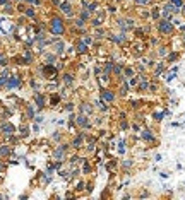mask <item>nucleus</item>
Here are the masks:
<instances>
[{
	"label": "nucleus",
	"instance_id": "1",
	"mask_svg": "<svg viewBox=\"0 0 185 200\" xmlns=\"http://www.w3.org/2000/svg\"><path fill=\"white\" fill-rule=\"evenodd\" d=\"M52 33L53 34H64L65 33V26L62 22V19H58V17L52 19Z\"/></svg>",
	"mask_w": 185,
	"mask_h": 200
},
{
	"label": "nucleus",
	"instance_id": "2",
	"mask_svg": "<svg viewBox=\"0 0 185 200\" xmlns=\"http://www.w3.org/2000/svg\"><path fill=\"white\" fill-rule=\"evenodd\" d=\"M158 29H159L161 34H171L173 33V22H170L168 19H161L159 24H158Z\"/></svg>",
	"mask_w": 185,
	"mask_h": 200
},
{
	"label": "nucleus",
	"instance_id": "3",
	"mask_svg": "<svg viewBox=\"0 0 185 200\" xmlns=\"http://www.w3.org/2000/svg\"><path fill=\"white\" fill-rule=\"evenodd\" d=\"M101 99L106 101V103H112L115 99V92H112L110 89H101Z\"/></svg>",
	"mask_w": 185,
	"mask_h": 200
},
{
	"label": "nucleus",
	"instance_id": "4",
	"mask_svg": "<svg viewBox=\"0 0 185 200\" xmlns=\"http://www.w3.org/2000/svg\"><path fill=\"white\" fill-rule=\"evenodd\" d=\"M76 123L79 125V127H89V120H88V116H86V115H79V116H77Z\"/></svg>",
	"mask_w": 185,
	"mask_h": 200
},
{
	"label": "nucleus",
	"instance_id": "5",
	"mask_svg": "<svg viewBox=\"0 0 185 200\" xmlns=\"http://www.w3.org/2000/svg\"><path fill=\"white\" fill-rule=\"evenodd\" d=\"M142 139L148 140V142H153V140H154V135H153V132H151V130H142Z\"/></svg>",
	"mask_w": 185,
	"mask_h": 200
},
{
	"label": "nucleus",
	"instance_id": "6",
	"mask_svg": "<svg viewBox=\"0 0 185 200\" xmlns=\"http://www.w3.org/2000/svg\"><path fill=\"white\" fill-rule=\"evenodd\" d=\"M45 74L50 77V79H53V75L57 74V68L52 67V65H48V67H45Z\"/></svg>",
	"mask_w": 185,
	"mask_h": 200
},
{
	"label": "nucleus",
	"instance_id": "7",
	"mask_svg": "<svg viewBox=\"0 0 185 200\" xmlns=\"http://www.w3.org/2000/svg\"><path fill=\"white\" fill-rule=\"evenodd\" d=\"M62 79H64V84L65 86H70L74 82V75L72 74H64V75H62Z\"/></svg>",
	"mask_w": 185,
	"mask_h": 200
},
{
	"label": "nucleus",
	"instance_id": "8",
	"mask_svg": "<svg viewBox=\"0 0 185 200\" xmlns=\"http://www.w3.org/2000/svg\"><path fill=\"white\" fill-rule=\"evenodd\" d=\"M34 103H36L38 108H43L45 106V98L41 96V94H36V96H34Z\"/></svg>",
	"mask_w": 185,
	"mask_h": 200
},
{
	"label": "nucleus",
	"instance_id": "9",
	"mask_svg": "<svg viewBox=\"0 0 185 200\" xmlns=\"http://www.w3.org/2000/svg\"><path fill=\"white\" fill-rule=\"evenodd\" d=\"M19 84H21V79H19V77H14V79H10L7 82V87L12 89V87H16V86H19Z\"/></svg>",
	"mask_w": 185,
	"mask_h": 200
},
{
	"label": "nucleus",
	"instance_id": "10",
	"mask_svg": "<svg viewBox=\"0 0 185 200\" xmlns=\"http://www.w3.org/2000/svg\"><path fill=\"white\" fill-rule=\"evenodd\" d=\"M112 41H115V43H124L125 41V34L124 33H120V34H115V36H112Z\"/></svg>",
	"mask_w": 185,
	"mask_h": 200
},
{
	"label": "nucleus",
	"instance_id": "11",
	"mask_svg": "<svg viewBox=\"0 0 185 200\" xmlns=\"http://www.w3.org/2000/svg\"><path fill=\"white\" fill-rule=\"evenodd\" d=\"M76 48H77V53H86V52H88V44L81 41V43L76 44Z\"/></svg>",
	"mask_w": 185,
	"mask_h": 200
},
{
	"label": "nucleus",
	"instance_id": "12",
	"mask_svg": "<svg viewBox=\"0 0 185 200\" xmlns=\"http://www.w3.org/2000/svg\"><path fill=\"white\" fill-rule=\"evenodd\" d=\"M60 10L64 14H72V7H70V4H60Z\"/></svg>",
	"mask_w": 185,
	"mask_h": 200
},
{
	"label": "nucleus",
	"instance_id": "13",
	"mask_svg": "<svg viewBox=\"0 0 185 200\" xmlns=\"http://www.w3.org/2000/svg\"><path fill=\"white\" fill-rule=\"evenodd\" d=\"M74 147H76V149H79V147H82V135H81V137H77V139L76 140H74Z\"/></svg>",
	"mask_w": 185,
	"mask_h": 200
},
{
	"label": "nucleus",
	"instance_id": "14",
	"mask_svg": "<svg viewBox=\"0 0 185 200\" xmlns=\"http://www.w3.org/2000/svg\"><path fill=\"white\" fill-rule=\"evenodd\" d=\"M113 70V62H106V65H105V74H110Z\"/></svg>",
	"mask_w": 185,
	"mask_h": 200
},
{
	"label": "nucleus",
	"instance_id": "15",
	"mask_svg": "<svg viewBox=\"0 0 185 200\" xmlns=\"http://www.w3.org/2000/svg\"><path fill=\"white\" fill-rule=\"evenodd\" d=\"M170 2H171V4L175 5V7H178V9L183 7V2H182V0H170Z\"/></svg>",
	"mask_w": 185,
	"mask_h": 200
},
{
	"label": "nucleus",
	"instance_id": "16",
	"mask_svg": "<svg viewBox=\"0 0 185 200\" xmlns=\"http://www.w3.org/2000/svg\"><path fill=\"white\" fill-rule=\"evenodd\" d=\"M4 130H5V133H12L14 132V127H12V125H5Z\"/></svg>",
	"mask_w": 185,
	"mask_h": 200
},
{
	"label": "nucleus",
	"instance_id": "17",
	"mask_svg": "<svg viewBox=\"0 0 185 200\" xmlns=\"http://www.w3.org/2000/svg\"><path fill=\"white\" fill-rule=\"evenodd\" d=\"M127 89H129V86H127V84L122 86V89H120V94H122V96H125V94H127Z\"/></svg>",
	"mask_w": 185,
	"mask_h": 200
},
{
	"label": "nucleus",
	"instance_id": "18",
	"mask_svg": "<svg viewBox=\"0 0 185 200\" xmlns=\"http://www.w3.org/2000/svg\"><path fill=\"white\" fill-rule=\"evenodd\" d=\"M163 116H165V113H154V120H163Z\"/></svg>",
	"mask_w": 185,
	"mask_h": 200
},
{
	"label": "nucleus",
	"instance_id": "19",
	"mask_svg": "<svg viewBox=\"0 0 185 200\" xmlns=\"http://www.w3.org/2000/svg\"><path fill=\"white\" fill-rule=\"evenodd\" d=\"M158 53H159V56H165L166 53H168V50H166L165 46H161V48H159V52H158Z\"/></svg>",
	"mask_w": 185,
	"mask_h": 200
},
{
	"label": "nucleus",
	"instance_id": "20",
	"mask_svg": "<svg viewBox=\"0 0 185 200\" xmlns=\"http://www.w3.org/2000/svg\"><path fill=\"white\" fill-rule=\"evenodd\" d=\"M82 26H84V21H82V19H77V21H76V28H82Z\"/></svg>",
	"mask_w": 185,
	"mask_h": 200
},
{
	"label": "nucleus",
	"instance_id": "21",
	"mask_svg": "<svg viewBox=\"0 0 185 200\" xmlns=\"http://www.w3.org/2000/svg\"><path fill=\"white\" fill-rule=\"evenodd\" d=\"M113 72H115V74H120V72H122V65H115V67H113Z\"/></svg>",
	"mask_w": 185,
	"mask_h": 200
},
{
	"label": "nucleus",
	"instance_id": "22",
	"mask_svg": "<svg viewBox=\"0 0 185 200\" xmlns=\"http://www.w3.org/2000/svg\"><path fill=\"white\" fill-rule=\"evenodd\" d=\"M151 0H136V4H139V5H146V4H149Z\"/></svg>",
	"mask_w": 185,
	"mask_h": 200
},
{
	"label": "nucleus",
	"instance_id": "23",
	"mask_svg": "<svg viewBox=\"0 0 185 200\" xmlns=\"http://www.w3.org/2000/svg\"><path fill=\"white\" fill-rule=\"evenodd\" d=\"M82 111H86V113H88V111H91V108L88 106V103H84V104H82Z\"/></svg>",
	"mask_w": 185,
	"mask_h": 200
},
{
	"label": "nucleus",
	"instance_id": "24",
	"mask_svg": "<svg viewBox=\"0 0 185 200\" xmlns=\"http://www.w3.org/2000/svg\"><path fill=\"white\" fill-rule=\"evenodd\" d=\"M46 58H48V62H53L57 56H55V55H50V53H48V55H46Z\"/></svg>",
	"mask_w": 185,
	"mask_h": 200
},
{
	"label": "nucleus",
	"instance_id": "25",
	"mask_svg": "<svg viewBox=\"0 0 185 200\" xmlns=\"http://www.w3.org/2000/svg\"><path fill=\"white\" fill-rule=\"evenodd\" d=\"M124 166L125 168H130V166H132V161H124Z\"/></svg>",
	"mask_w": 185,
	"mask_h": 200
},
{
	"label": "nucleus",
	"instance_id": "26",
	"mask_svg": "<svg viewBox=\"0 0 185 200\" xmlns=\"http://www.w3.org/2000/svg\"><path fill=\"white\" fill-rule=\"evenodd\" d=\"M34 120H36V123H41V121H43V116H34Z\"/></svg>",
	"mask_w": 185,
	"mask_h": 200
},
{
	"label": "nucleus",
	"instance_id": "27",
	"mask_svg": "<svg viewBox=\"0 0 185 200\" xmlns=\"http://www.w3.org/2000/svg\"><path fill=\"white\" fill-rule=\"evenodd\" d=\"M82 185H84V183H82V181H79V183H77V187H76V188H77V190H82Z\"/></svg>",
	"mask_w": 185,
	"mask_h": 200
}]
</instances>
